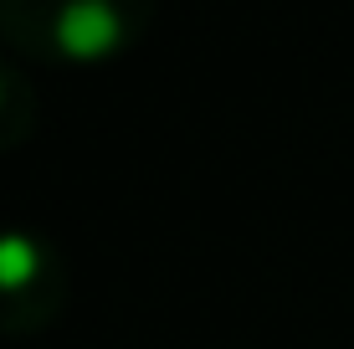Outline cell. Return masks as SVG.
Returning <instances> with one entry per match:
<instances>
[{
    "instance_id": "6da1fadb",
    "label": "cell",
    "mask_w": 354,
    "mask_h": 349,
    "mask_svg": "<svg viewBox=\"0 0 354 349\" xmlns=\"http://www.w3.org/2000/svg\"><path fill=\"white\" fill-rule=\"evenodd\" d=\"M57 272H52V257H46L36 242H26V236H6L0 242V298L10 293H36V287H46L52 293Z\"/></svg>"
},
{
    "instance_id": "7a4b0ae2",
    "label": "cell",
    "mask_w": 354,
    "mask_h": 349,
    "mask_svg": "<svg viewBox=\"0 0 354 349\" xmlns=\"http://www.w3.org/2000/svg\"><path fill=\"white\" fill-rule=\"evenodd\" d=\"M57 36H62V52H103L113 46V16L103 6H77L57 21Z\"/></svg>"
}]
</instances>
